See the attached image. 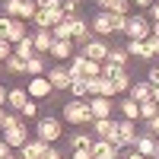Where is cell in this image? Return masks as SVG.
Returning <instances> with one entry per match:
<instances>
[{
  "label": "cell",
  "instance_id": "1",
  "mask_svg": "<svg viewBox=\"0 0 159 159\" xmlns=\"http://www.w3.org/2000/svg\"><path fill=\"white\" fill-rule=\"evenodd\" d=\"M61 118L67 124H76V127H86V124H92L96 118H92V108H89V99H70L67 105H61Z\"/></svg>",
  "mask_w": 159,
  "mask_h": 159
},
{
  "label": "cell",
  "instance_id": "2",
  "mask_svg": "<svg viewBox=\"0 0 159 159\" xmlns=\"http://www.w3.org/2000/svg\"><path fill=\"white\" fill-rule=\"evenodd\" d=\"M35 137L45 140V143H57V140L64 137V121H57L54 115L38 118V124H35Z\"/></svg>",
  "mask_w": 159,
  "mask_h": 159
},
{
  "label": "cell",
  "instance_id": "3",
  "mask_svg": "<svg viewBox=\"0 0 159 159\" xmlns=\"http://www.w3.org/2000/svg\"><path fill=\"white\" fill-rule=\"evenodd\" d=\"M124 35H127V42H147V38L153 35V22L137 13V16L127 19V32H124Z\"/></svg>",
  "mask_w": 159,
  "mask_h": 159
},
{
  "label": "cell",
  "instance_id": "4",
  "mask_svg": "<svg viewBox=\"0 0 159 159\" xmlns=\"http://www.w3.org/2000/svg\"><path fill=\"white\" fill-rule=\"evenodd\" d=\"M7 13L3 16H10V19H35V13H38V7H35V0H7Z\"/></svg>",
  "mask_w": 159,
  "mask_h": 159
},
{
  "label": "cell",
  "instance_id": "5",
  "mask_svg": "<svg viewBox=\"0 0 159 159\" xmlns=\"http://www.w3.org/2000/svg\"><path fill=\"white\" fill-rule=\"evenodd\" d=\"M89 127H92V134H96V140H108V143L118 147V121L115 118H96Z\"/></svg>",
  "mask_w": 159,
  "mask_h": 159
},
{
  "label": "cell",
  "instance_id": "6",
  "mask_svg": "<svg viewBox=\"0 0 159 159\" xmlns=\"http://www.w3.org/2000/svg\"><path fill=\"white\" fill-rule=\"evenodd\" d=\"M102 76H105V80H111L118 92H127V89H130V73H127V67H115V64H102Z\"/></svg>",
  "mask_w": 159,
  "mask_h": 159
},
{
  "label": "cell",
  "instance_id": "7",
  "mask_svg": "<svg viewBox=\"0 0 159 159\" xmlns=\"http://www.w3.org/2000/svg\"><path fill=\"white\" fill-rule=\"evenodd\" d=\"M137 121H124V118H121V121H118V150H130V147H134V143H137Z\"/></svg>",
  "mask_w": 159,
  "mask_h": 159
},
{
  "label": "cell",
  "instance_id": "8",
  "mask_svg": "<svg viewBox=\"0 0 159 159\" xmlns=\"http://www.w3.org/2000/svg\"><path fill=\"white\" fill-rule=\"evenodd\" d=\"M80 54H83V57H89V61L105 64V61H108V42H105V38H92L89 45H83V48H80Z\"/></svg>",
  "mask_w": 159,
  "mask_h": 159
},
{
  "label": "cell",
  "instance_id": "9",
  "mask_svg": "<svg viewBox=\"0 0 159 159\" xmlns=\"http://www.w3.org/2000/svg\"><path fill=\"white\" fill-rule=\"evenodd\" d=\"M25 92H29V99H48L51 92H54V86L48 83V76H29V83H25Z\"/></svg>",
  "mask_w": 159,
  "mask_h": 159
},
{
  "label": "cell",
  "instance_id": "10",
  "mask_svg": "<svg viewBox=\"0 0 159 159\" xmlns=\"http://www.w3.org/2000/svg\"><path fill=\"white\" fill-rule=\"evenodd\" d=\"M70 25H73V45H80V48H83V45H89L92 38H96V35H92V25H89L86 19L70 16Z\"/></svg>",
  "mask_w": 159,
  "mask_h": 159
},
{
  "label": "cell",
  "instance_id": "11",
  "mask_svg": "<svg viewBox=\"0 0 159 159\" xmlns=\"http://www.w3.org/2000/svg\"><path fill=\"white\" fill-rule=\"evenodd\" d=\"M48 83L54 86V92H64V89H70V73H67V67H61V64H54L48 73Z\"/></svg>",
  "mask_w": 159,
  "mask_h": 159
},
{
  "label": "cell",
  "instance_id": "12",
  "mask_svg": "<svg viewBox=\"0 0 159 159\" xmlns=\"http://www.w3.org/2000/svg\"><path fill=\"white\" fill-rule=\"evenodd\" d=\"M29 35H32L35 54H48L51 45H54V35H51V29H35V32H29Z\"/></svg>",
  "mask_w": 159,
  "mask_h": 159
},
{
  "label": "cell",
  "instance_id": "13",
  "mask_svg": "<svg viewBox=\"0 0 159 159\" xmlns=\"http://www.w3.org/2000/svg\"><path fill=\"white\" fill-rule=\"evenodd\" d=\"M3 140L10 143V150H22L25 143H29V127H13V130H3Z\"/></svg>",
  "mask_w": 159,
  "mask_h": 159
},
{
  "label": "cell",
  "instance_id": "14",
  "mask_svg": "<svg viewBox=\"0 0 159 159\" xmlns=\"http://www.w3.org/2000/svg\"><path fill=\"white\" fill-rule=\"evenodd\" d=\"M89 108H92V118H111V111L118 105L111 99H105V96H96V99H89Z\"/></svg>",
  "mask_w": 159,
  "mask_h": 159
},
{
  "label": "cell",
  "instance_id": "15",
  "mask_svg": "<svg viewBox=\"0 0 159 159\" xmlns=\"http://www.w3.org/2000/svg\"><path fill=\"white\" fill-rule=\"evenodd\" d=\"M92 159H121V150L108 140H96L92 143Z\"/></svg>",
  "mask_w": 159,
  "mask_h": 159
},
{
  "label": "cell",
  "instance_id": "16",
  "mask_svg": "<svg viewBox=\"0 0 159 159\" xmlns=\"http://www.w3.org/2000/svg\"><path fill=\"white\" fill-rule=\"evenodd\" d=\"M48 147H51V143H45V140H38V137H29V143H25V147L19 150V156H22V159H42Z\"/></svg>",
  "mask_w": 159,
  "mask_h": 159
},
{
  "label": "cell",
  "instance_id": "17",
  "mask_svg": "<svg viewBox=\"0 0 159 159\" xmlns=\"http://www.w3.org/2000/svg\"><path fill=\"white\" fill-rule=\"evenodd\" d=\"M89 25H92V35H96V38H108L111 35V16H108V13H96Z\"/></svg>",
  "mask_w": 159,
  "mask_h": 159
},
{
  "label": "cell",
  "instance_id": "18",
  "mask_svg": "<svg viewBox=\"0 0 159 159\" xmlns=\"http://www.w3.org/2000/svg\"><path fill=\"white\" fill-rule=\"evenodd\" d=\"M102 7V13H118V16H130V0H96Z\"/></svg>",
  "mask_w": 159,
  "mask_h": 159
},
{
  "label": "cell",
  "instance_id": "19",
  "mask_svg": "<svg viewBox=\"0 0 159 159\" xmlns=\"http://www.w3.org/2000/svg\"><path fill=\"white\" fill-rule=\"evenodd\" d=\"M73 42H57L54 38V45H51V51H48V57H54V64H61V61H67V57H73Z\"/></svg>",
  "mask_w": 159,
  "mask_h": 159
},
{
  "label": "cell",
  "instance_id": "20",
  "mask_svg": "<svg viewBox=\"0 0 159 159\" xmlns=\"http://www.w3.org/2000/svg\"><path fill=\"white\" fill-rule=\"evenodd\" d=\"M156 147H159V140H156L153 134H140V137H137V143H134V150H137L140 156H147V159H153Z\"/></svg>",
  "mask_w": 159,
  "mask_h": 159
},
{
  "label": "cell",
  "instance_id": "21",
  "mask_svg": "<svg viewBox=\"0 0 159 159\" xmlns=\"http://www.w3.org/2000/svg\"><path fill=\"white\" fill-rule=\"evenodd\" d=\"M127 96L134 99V102H150L153 99V83H130Z\"/></svg>",
  "mask_w": 159,
  "mask_h": 159
},
{
  "label": "cell",
  "instance_id": "22",
  "mask_svg": "<svg viewBox=\"0 0 159 159\" xmlns=\"http://www.w3.org/2000/svg\"><path fill=\"white\" fill-rule=\"evenodd\" d=\"M25 102H29V92H25V89H10L7 92V108L10 111H22Z\"/></svg>",
  "mask_w": 159,
  "mask_h": 159
},
{
  "label": "cell",
  "instance_id": "23",
  "mask_svg": "<svg viewBox=\"0 0 159 159\" xmlns=\"http://www.w3.org/2000/svg\"><path fill=\"white\" fill-rule=\"evenodd\" d=\"M92 143H96V134H86V130H76L70 137V150H92Z\"/></svg>",
  "mask_w": 159,
  "mask_h": 159
},
{
  "label": "cell",
  "instance_id": "24",
  "mask_svg": "<svg viewBox=\"0 0 159 159\" xmlns=\"http://www.w3.org/2000/svg\"><path fill=\"white\" fill-rule=\"evenodd\" d=\"M118 108H121V115H124V121H140V102H134V99H124L121 105H118Z\"/></svg>",
  "mask_w": 159,
  "mask_h": 159
},
{
  "label": "cell",
  "instance_id": "25",
  "mask_svg": "<svg viewBox=\"0 0 159 159\" xmlns=\"http://www.w3.org/2000/svg\"><path fill=\"white\" fill-rule=\"evenodd\" d=\"M13 54H16V57H22V61H32V57H35V45H32V35H29V38H22L19 45H13Z\"/></svg>",
  "mask_w": 159,
  "mask_h": 159
},
{
  "label": "cell",
  "instance_id": "26",
  "mask_svg": "<svg viewBox=\"0 0 159 159\" xmlns=\"http://www.w3.org/2000/svg\"><path fill=\"white\" fill-rule=\"evenodd\" d=\"M124 51H127L130 57H137V61H153V57H150L147 42H127V48H124Z\"/></svg>",
  "mask_w": 159,
  "mask_h": 159
},
{
  "label": "cell",
  "instance_id": "27",
  "mask_svg": "<svg viewBox=\"0 0 159 159\" xmlns=\"http://www.w3.org/2000/svg\"><path fill=\"white\" fill-rule=\"evenodd\" d=\"M51 35H54L57 42H73V25H70V16L64 19L61 25H54V29H51Z\"/></svg>",
  "mask_w": 159,
  "mask_h": 159
},
{
  "label": "cell",
  "instance_id": "28",
  "mask_svg": "<svg viewBox=\"0 0 159 159\" xmlns=\"http://www.w3.org/2000/svg\"><path fill=\"white\" fill-rule=\"evenodd\" d=\"M127 61H130V54L124 48H108V61L105 64H115V67H127Z\"/></svg>",
  "mask_w": 159,
  "mask_h": 159
},
{
  "label": "cell",
  "instance_id": "29",
  "mask_svg": "<svg viewBox=\"0 0 159 159\" xmlns=\"http://www.w3.org/2000/svg\"><path fill=\"white\" fill-rule=\"evenodd\" d=\"M25 73H29V76H45V73H48V67H45L42 54H35L32 61H25Z\"/></svg>",
  "mask_w": 159,
  "mask_h": 159
},
{
  "label": "cell",
  "instance_id": "30",
  "mask_svg": "<svg viewBox=\"0 0 159 159\" xmlns=\"http://www.w3.org/2000/svg\"><path fill=\"white\" fill-rule=\"evenodd\" d=\"M83 64H86V57H83V54H73L70 67H67V73H70V83H73V80H83Z\"/></svg>",
  "mask_w": 159,
  "mask_h": 159
},
{
  "label": "cell",
  "instance_id": "31",
  "mask_svg": "<svg viewBox=\"0 0 159 159\" xmlns=\"http://www.w3.org/2000/svg\"><path fill=\"white\" fill-rule=\"evenodd\" d=\"M3 67H7V70H10L13 76H22V73H25V61L13 54V57H7V64H3Z\"/></svg>",
  "mask_w": 159,
  "mask_h": 159
},
{
  "label": "cell",
  "instance_id": "32",
  "mask_svg": "<svg viewBox=\"0 0 159 159\" xmlns=\"http://www.w3.org/2000/svg\"><path fill=\"white\" fill-rule=\"evenodd\" d=\"M96 76H102V64L86 57V64H83V80H96Z\"/></svg>",
  "mask_w": 159,
  "mask_h": 159
},
{
  "label": "cell",
  "instance_id": "33",
  "mask_svg": "<svg viewBox=\"0 0 159 159\" xmlns=\"http://www.w3.org/2000/svg\"><path fill=\"white\" fill-rule=\"evenodd\" d=\"M108 16H111V13H108ZM127 19L130 16H118V13H115V16H111V35H124L127 32Z\"/></svg>",
  "mask_w": 159,
  "mask_h": 159
},
{
  "label": "cell",
  "instance_id": "34",
  "mask_svg": "<svg viewBox=\"0 0 159 159\" xmlns=\"http://www.w3.org/2000/svg\"><path fill=\"white\" fill-rule=\"evenodd\" d=\"M70 96H73V99H89L86 80H73V83H70Z\"/></svg>",
  "mask_w": 159,
  "mask_h": 159
},
{
  "label": "cell",
  "instance_id": "35",
  "mask_svg": "<svg viewBox=\"0 0 159 159\" xmlns=\"http://www.w3.org/2000/svg\"><path fill=\"white\" fill-rule=\"evenodd\" d=\"M159 115V105L150 99V102H140V118H143V121H150V118H156Z\"/></svg>",
  "mask_w": 159,
  "mask_h": 159
},
{
  "label": "cell",
  "instance_id": "36",
  "mask_svg": "<svg viewBox=\"0 0 159 159\" xmlns=\"http://www.w3.org/2000/svg\"><path fill=\"white\" fill-rule=\"evenodd\" d=\"M19 115H22V118H38V102L29 99V102L22 105V111H19Z\"/></svg>",
  "mask_w": 159,
  "mask_h": 159
},
{
  "label": "cell",
  "instance_id": "37",
  "mask_svg": "<svg viewBox=\"0 0 159 159\" xmlns=\"http://www.w3.org/2000/svg\"><path fill=\"white\" fill-rule=\"evenodd\" d=\"M61 10H64V16H76L80 0H61Z\"/></svg>",
  "mask_w": 159,
  "mask_h": 159
},
{
  "label": "cell",
  "instance_id": "38",
  "mask_svg": "<svg viewBox=\"0 0 159 159\" xmlns=\"http://www.w3.org/2000/svg\"><path fill=\"white\" fill-rule=\"evenodd\" d=\"M7 57H13V45L7 42V38H0V61L7 64Z\"/></svg>",
  "mask_w": 159,
  "mask_h": 159
},
{
  "label": "cell",
  "instance_id": "39",
  "mask_svg": "<svg viewBox=\"0 0 159 159\" xmlns=\"http://www.w3.org/2000/svg\"><path fill=\"white\" fill-rule=\"evenodd\" d=\"M10 29H13V19L10 16H0V38H10Z\"/></svg>",
  "mask_w": 159,
  "mask_h": 159
},
{
  "label": "cell",
  "instance_id": "40",
  "mask_svg": "<svg viewBox=\"0 0 159 159\" xmlns=\"http://www.w3.org/2000/svg\"><path fill=\"white\" fill-rule=\"evenodd\" d=\"M147 134H153V137L159 140V115H156V118H150V121H147Z\"/></svg>",
  "mask_w": 159,
  "mask_h": 159
},
{
  "label": "cell",
  "instance_id": "41",
  "mask_svg": "<svg viewBox=\"0 0 159 159\" xmlns=\"http://www.w3.org/2000/svg\"><path fill=\"white\" fill-rule=\"evenodd\" d=\"M147 48H150V57H159V38H147Z\"/></svg>",
  "mask_w": 159,
  "mask_h": 159
},
{
  "label": "cell",
  "instance_id": "42",
  "mask_svg": "<svg viewBox=\"0 0 159 159\" xmlns=\"http://www.w3.org/2000/svg\"><path fill=\"white\" fill-rule=\"evenodd\" d=\"M42 159H64V153H61V150L54 147V143H51V147L45 150V156H42Z\"/></svg>",
  "mask_w": 159,
  "mask_h": 159
},
{
  "label": "cell",
  "instance_id": "43",
  "mask_svg": "<svg viewBox=\"0 0 159 159\" xmlns=\"http://www.w3.org/2000/svg\"><path fill=\"white\" fill-rule=\"evenodd\" d=\"M147 19H150V22H159V0H156V3L147 10Z\"/></svg>",
  "mask_w": 159,
  "mask_h": 159
},
{
  "label": "cell",
  "instance_id": "44",
  "mask_svg": "<svg viewBox=\"0 0 159 159\" xmlns=\"http://www.w3.org/2000/svg\"><path fill=\"white\" fill-rule=\"evenodd\" d=\"M10 153H13V150H10V143H7V140H3V137H0V159H7V156H10Z\"/></svg>",
  "mask_w": 159,
  "mask_h": 159
},
{
  "label": "cell",
  "instance_id": "45",
  "mask_svg": "<svg viewBox=\"0 0 159 159\" xmlns=\"http://www.w3.org/2000/svg\"><path fill=\"white\" fill-rule=\"evenodd\" d=\"M73 159H92V150H73Z\"/></svg>",
  "mask_w": 159,
  "mask_h": 159
},
{
  "label": "cell",
  "instance_id": "46",
  "mask_svg": "<svg viewBox=\"0 0 159 159\" xmlns=\"http://www.w3.org/2000/svg\"><path fill=\"white\" fill-rule=\"evenodd\" d=\"M130 3H134V7H140V10H150L156 0H130Z\"/></svg>",
  "mask_w": 159,
  "mask_h": 159
},
{
  "label": "cell",
  "instance_id": "47",
  "mask_svg": "<svg viewBox=\"0 0 159 159\" xmlns=\"http://www.w3.org/2000/svg\"><path fill=\"white\" fill-rule=\"evenodd\" d=\"M121 159H147V156H140V153H137V150H134V147H130V150H127V153H124V156H121Z\"/></svg>",
  "mask_w": 159,
  "mask_h": 159
},
{
  "label": "cell",
  "instance_id": "48",
  "mask_svg": "<svg viewBox=\"0 0 159 159\" xmlns=\"http://www.w3.org/2000/svg\"><path fill=\"white\" fill-rule=\"evenodd\" d=\"M150 83H153V86H159V64L150 70Z\"/></svg>",
  "mask_w": 159,
  "mask_h": 159
},
{
  "label": "cell",
  "instance_id": "49",
  "mask_svg": "<svg viewBox=\"0 0 159 159\" xmlns=\"http://www.w3.org/2000/svg\"><path fill=\"white\" fill-rule=\"evenodd\" d=\"M0 108H7V89L0 86Z\"/></svg>",
  "mask_w": 159,
  "mask_h": 159
},
{
  "label": "cell",
  "instance_id": "50",
  "mask_svg": "<svg viewBox=\"0 0 159 159\" xmlns=\"http://www.w3.org/2000/svg\"><path fill=\"white\" fill-rule=\"evenodd\" d=\"M153 102L159 105V86H153Z\"/></svg>",
  "mask_w": 159,
  "mask_h": 159
},
{
  "label": "cell",
  "instance_id": "51",
  "mask_svg": "<svg viewBox=\"0 0 159 159\" xmlns=\"http://www.w3.org/2000/svg\"><path fill=\"white\" fill-rule=\"evenodd\" d=\"M3 118H7V108H0V130H3Z\"/></svg>",
  "mask_w": 159,
  "mask_h": 159
},
{
  "label": "cell",
  "instance_id": "52",
  "mask_svg": "<svg viewBox=\"0 0 159 159\" xmlns=\"http://www.w3.org/2000/svg\"><path fill=\"white\" fill-rule=\"evenodd\" d=\"M153 38H159V22H153Z\"/></svg>",
  "mask_w": 159,
  "mask_h": 159
},
{
  "label": "cell",
  "instance_id": "53",
  "mask_svg": "<svg viewBox=\"0 0 159 159\" xmlns=\"http://www.w3.org/2000/svg\"><path fill=\"white\" fill-rule=\"evenodd\" d=\"M7 159H22V156H13V153H10V156H7Z\"/></svg>",
  "mask_w": 159,
  "mask_h": 159
},
{
  "label": "cell",
  "instance_id": "54",
  "mask_svg": "<svg viewBox=\"0 0 159 159\" xmlns=\"http://www.w3.org/2000/svg\"><path fill=\"white\" fill-rule=\"evenodd\" d=\"M153 159H159V147H156V153H153Z\"/></svg>",
  "mask_w": 159,
  "mask_h": 159
},
{
  "label": "cell",
  "instance_id": "55",
  "mask_svg": "<svg viewBox=\"0 0 159 159\" xmlns=\"http://www.w3.org/2000/svg\"><path fill=\"white\" fill-rule=\"evenodd\" d=\"M0 3H7V0H0Z\"/></svg>",
  "mask_w": 159,
  "mask_h": 159
},
{
  "label": "cell",
  "instance_id": "56",
  "mask_svg": "<svg viewBox=\"0 0 159 159\" xmlns=\"http://www.w3.org/2000/svg\"><path fill=\"white\" fill-rule=\"evenodd\" d=\"M0 67H3V61H0Z\"/></svg>",
  "mask_w": 159,
  "mask_h": 159
}]
</instances>
